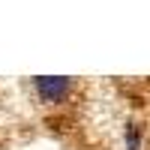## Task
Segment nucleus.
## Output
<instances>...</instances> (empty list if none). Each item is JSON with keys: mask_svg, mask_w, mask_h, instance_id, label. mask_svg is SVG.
Listing matches in <instances>:
<instances>
[{"mask_svg": "<svg viewBox=\"0 0 150 150\" xmlns=\"http://www.w3.org/2000/svg\"><path fill=\"white\" fill-rule=\"evenodd\" d=\"M33 87H36V93H39V99L42 102H60L66 93H69V78H51V75H42V78H36L33 81Z\"/></svg>", "mask_w": 150, "mask_h": 150, "instance_id": "f257e3e1", "label": "nucleus"}, {"mask_svg": "<svg viewBox=\"0 0 150 150\" xmlns=\"http://www.w3.org/2000/svg\"><path fill=\"white\" fill-rule=\"evenodd\" d=\"M126 147L129 150H138L141 147V135H138V126H135V123L126 126Z\"/></svg>", "mask_w": 150, "mask_h": 150, "instance_id": "f03ea898", "label": "nucleus"}]
</instances>
